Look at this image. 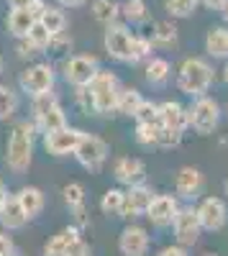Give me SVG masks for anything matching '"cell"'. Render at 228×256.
<instances>
[{"label": "cell", "mask_w": 228, "mask_h": 256, "mask_svg": "<svg viewBox=\"0 0 228 256\" xmlns=\"http://www.w3.org/2000/svg\"><path fill=\"white\" fill-rule=\"evenodd\" d=\"M34 136H36V123L20 120L13 126V131L6 141V164L13 174H26L31 159H34Z\"/></svg>", "instance_id": "6da1fadb"}, {"label": "cell", "mask_w": 228, "mask_h": 256, "mask_svg": "<svg viewBox=\"0 0 228 256\" xmlns=\"http://www.w3.org/2000/svg\"><path fill=\"white\" fill-rule=\"evenodd\" d=\"M88 98H90V108L98 116H113L118 113V92H120V84L118 77L108 70H98L95 77L90 80V84L85 88Z\"/></svg>", "instance_id": "7a4b0ae2"}, {"label": "cell", "mask_w": 228, "mask_h": 256, "mask_svg": "<svg viewBox=\"0 0 228 256\" xmlns=\"http://www.w3.org/2000/svg\"><path fill=\"white\" fill-rule=\"evenodd\" d=\"M216 80L213 67L205 59L200 56H188L180 64V72H177V88L180 92H184L188 98H200L210 90V84Z\"/></svg>", "instance_id": "3957f363"}, {"label": "cell", "mask_w": 228, "mask_h": 256, "mask_svg": "<svg viewBox=\"0 0 228 256\" xmlns=\"http://www.w3.org/2000/svg\"><path fill=\"white\" fill-rule=\"evenodd\" d=\"M218 123H220V105L208 95L195 98V102L190 105V128H195L200 136H210L218 128Z\"/></svg>", "instance_id": "277c9868"}, {"label": "cell", "mask_w": 228, "mask_h": 256, "mask_svg": "<svg viewBox=\"0 0 228 256\" xmlns=\"http://www.w3.org/2000/svg\"><path fill=\"white\" fill-rule=\"evenodd\" d=\"M18 84L28 98H36V95H44V92H52L54 90V67L49 62H38V64H31L20 72L18 77Z\"/></svg>", "instance_id": "5b68a950"}, {"label": "cell", "mask_w": 228, "mask_h": 256, "mask_svg": "<svg viewBox=\"0 0 228 256\" xmlns=\"http://www.w3.org/2000/svg\"><path fill=\"white\" fill-rule=\"evenodd\" d=\"M172 230H174V241L184 248H190L198 244L200 233H202V226H200V218H198V210L192 205L188 208H180L177 216L172 220Z\"/></svg>", "instance_id": "8992f818"}, {"label": "cell", "mask_w": 228, "mask_h": 256, "mask_svg": "<svg viewBox=\"0 0 228 256\" xmlns=\"http://www.w3.org/2000/svg\"><path fill=\"white\" fill-rule=\"evenodd\" d=\"M74 159L90 169V172H98V169L106 164L108 159V144L102 141L100 136H92V134H82L77 148H74Z\"/></svg>", "instance_id": "52a82bcc"}, {"label": "cell", "mask_w": 228, "mask_h": 256, "mask_svg": "<svg viewBox=\"0 0 228 256\" xmlns=\"http://www.w3.org/2000/svg\"><path fill=\"white\" fill-rule=\"evenodd\" d=\"M102 44H106V52L110 59L131 64V46H134V34L128 26H118L110 24L106 28V36H102Z\"/></svg>", "instance_id": "ba28073f"}, {"label": "cell", "mask_w": 228, "mask_h": 256, "mask_svg": "<svg viewBox=\"0 0 228 256\" xmlns=\"http://www.w3.org/2000/svg\"><path fill=\"white\" fill-rule=\"evenodd\" d=\"M98 70H100V64L92 54H74L64 62V70L62 72H64V80L72 88H88Z\"/></svg>", "instance_id": "9c48e42d"}, {"label": "cell", "mask_w": 228, "mask_h": 256, "mask_svg": "<svg viewBox=\"0 0 228 256\" xmlns=\"http://www.w3.org/2000/svg\"><path fill=\"white\" fill-rule=\"evenodd\" d=\"M82 134H85V131L72 128V126L56 128V131L44 134V148H46L52 156H70V154H74V148H77Z\"/></svg>", "instance_id": "30bf717a"}, {"label": "cell", "mask_w": 228, "mask_h": 256, "mask_svg": "<svg viewBox=\"0 0 228 256\" xmlns=\"http://www.w3.org/2000/svg\"><path fill=\"white\" fill-rule=\"evenodd\" d=\"M195 210H198L202 230H220L228 223V208L220 198H205Z\"/></svg>", "instance_id": "8fae6325"}, {"label": "cell", "mask_w": 228, "mask_h": 256, "mask_svg": "<svg viewBox=\"0 0 228 256\" xmlns=\"http://www.w3.org/2000/svg\"><path fill=\"white\" fill-rule=\"evenodd\" d=\"M152 190L144 187V184H134L126 190L123 195V210H120V218H141L146 216V210L152 205Z\"/></svg>", "instance_id": "7c38bea8"}, {"label": "cell", "mask_w": 228, "mask_h": 256, "mask_svg": "<svg viewBox=\"0 0 228 256\" xmlns=\"http://www.w3.org/2000/svg\"><path fill=\"white\" fill-rule=\"evenodd\" d=\"M177 210H180V202H177L174 195H154L152 198V205L146 210V218L156 228H167V226H172Z\"/></svg>", "instance_id": "4fadbf2b"}, {"label": "cell", "mask_w": 228, "mask_h": 256, "mask_svg": "<svg viewBox=\"0 0 228 256\" xmlns=\"http://www.w3.org/2000/svg\"><path fill=\"white\" fill-rule=\"evenodd\" d=\"M118 251L123 256H144L149 251V233L141 226H126L118 236Z\"/></svg>", "instance_id": "5bb4252c"}, {"label": "cell", "mask_w": 228, "mask_h": 256, "mask_svg": "<svg viewBox=\"0 0 228 256\" xmlns=\"http://www.w3.org/2000/svg\"><path fill=\"white\" fill-rule=\"evenodd\" d=\"M113 177L126 187L144 184V180H146V164L136 156H120L113 164Z\"/></svg>", "instance_id": "9a60e30c"}, {"label": "cell", "mask_w": 228, "mask_h": 256, "mask_svg": "<svg viewBox=\"0 0 228 256\" xmlns=\"http://www.w3.org/2000/svg\"><path fill=\"white\" fill-rule=\"evenodd\" d=\"M159 120L167 128L188 131L190 128V108H182L177 100H164V102H159Z\"/></svg>", "instance_id": "2e32d148"}, {"label": "cell", "mask_w": 228, "mask_h": 256, "mask_svg": "<svg viewBox=\"0 0 228 256\" xmlns=\"http://www.w3.org/2000/svg\"><path fill=\"white\" fill-rule=\"evenodd\" d=\"M174 190H177V195L180 198H198V192L202 190V174H200V169L195 166H182L177 177H174Z\"/></svg>", "instance_id": "e0dca14e"}, {"label": "cell", "mask_w": 228, "mask_h": 256, "mask_svg": "<svg viewBox=\"0 0 228 256\" xmlns=\"http://www.w3.org/2000/svg\"><path fill=\"white\" fill-rule=\"evenodd\" d=\"M28 223V218H26V212H24V208H20V202H18V198L16 195H8L6 198V202H3V208H0V226H3V230H20Z\"/></svg>", "instance_id": "ac0fdd59"}, {"label": "cell", "mask_w": 228, "mask_h": 256, "mask_svg": "<svg viewBox=\"0 0 228 256\" xmlns=\"http://www.w3.org/2000/svg\"><path fill=\"white\" fill-rule=\"evenodd\" d=\"M16 198H18V202H20V208H24V212H26L28 220L38 218L41 212H44L46 195H44L38 187H31V184H28V187H20V190L16 192Z\"/></svg>", "instance_id": "d6986e66"}, {"label": "cell", "mask_w": 228, "mask_h": 256, "mask_svg": "<svg viewBox=\"0 0 228 256\" xmlns=\"http://www.w3.org/2000/svg\"><path fill=\"white\" fill-rule=\"evenodd\" d=\"M34 123H36V128H38L41 134H49V131H56V128H64L67 126V113L59 105V100H56V102L49 105L46 110H41L34 118Z\"/></svg>", "instance_id": "ffe728a7"}, {"label": "cell", "mask_w": 228, "mask_h": 256, "mask_svg": "<svg viewBox=\"0 0 228 256\" xmlns=\"http://www.w3.org/2000/svg\"><path fill=\"white\" fill-rule=\"evenodd\" d=\"M36 16L28 10V8H10L8 18H6V28L10 31L13 38H24L28 34V28L34 26Z\"/></svg>", "instance_id": "44dd1931"}, {"label": "cell", "mask_w": 228, "mask_h": 256, "mask_svg": "<svg viewBox=\"0 0 228 256\" xmlns=\"http://www.w3.org/2000/svg\"><path fill=\"white\" fill-rule=\"evenodd\" d=\"M74 238H80V228L77 226H70L64 230H59L56 236H52L46 241L44 256H67V251H70V246H72Z\"/></svg>", "instance_id": "7402d4cb"}, {"label": "cell", "mask_w": 228, "mask_h": 256, "mask_svg": "<svg viewBox=\"0 0 228 256\" xmlns=\"http://www.w3.org/2000/svg\"><path fill=\"white\" fill-rule=\"evenodd\" d=\"M205 52L213 59H228V28L213 26L205 34Z\"/></svg>", "instance_id": "603a6c76"}, {"label": "cell", "mask_w": 228, "mask_h": 256, "mask_svg": "<svg viewBox=\"0 0 228 256\" xmlns=\"http://www.w3.org/2000/svg\"><path fill=\"white\" fill-rule=\"evenodd\" d=\"M38 20L44 24L54 36H64V31H67V13L62 10V6H44V10H41V16H38Z\"/></svg>", "instance_id": "cb8c5ba5"}, {"label": "cell", "mask_w": 228, "mask_h": 256, "mask_svg": "<svg viewBox=\"0 0 228 256\" xmlns=\"http://www.w3.org/2000/svg\"><path fill=\"white\" fill-rule=\"evenodd\" d=\"M90 13H92V18L98 20V24L110 26V24H116L118 16H120V6L116 3V0H92Z\"/></svg>", "instance_id": "d4e9b609"}, {"label": "cell", "mask_w": 228, "mask_h": 256, "mask_svg": "<svg viewBox=\"0 0 228 256\" xmlns=\"http://www.w3.org/2000/svg\"><path fill=\"white\" fill-rule=\"evenodd\" d=\"M170 74H172V67H170V62L162 59V56H152V59L146 62V70H144V77H146V82H149V84H156V88L167 82Z\"/></svg>", "instance_id": "484cf974"}, {"label": "cell", "mask_w": 228, "mask_h": 256, "mask_svg": "<svg viewBox=\"0 0 228 256\" xmlns=\"http://www.w3.org/2000/svg\"><path fill=\"white\" fill-rule=\"evenodd\" d=\"M149 38H152L154 46H164V49L174 46L177 44V28H174V24H170V20H156Z\"/></svg>", "instance_id": "4316f807"}, {"label": "cell", "mask_w": 228, "mask_h": 256, "mask_svg": "<svg viewBox=\"0 0 228 256\" xmlns=\"http://www.w3.org/2000/svg\"><path fill=\"white\" fill-rule=\"evenodd\" d=\"M120 16L128 20V24H144L149 18V6L146 0H123L120 3Z\"/></svg>", "instance_id": "83f0119b"}, {"label": "cell", "mask_w": 228, "mask_h": 256, "mask_svg": "<svg viewBox=\"0 0 228 256\" xmlns=\"http://www.w3.org/2000/svg\"><path fill=\"white\" fill-rule=\"evenodd\" d=\"M18 105H20V98L13 88L8 84H0V120H8L18 113Z\"/></svg>", "instance_id": "f1b7e54d"}, {"label": "cell", "mask_w": 228, "mask_h": 256, "mask_svg": "<svg viewBox=\"0 0 228 256\" xmlns=\"http://www.w3.org/2000/svg\"><path fill=\"white\" fill-rule=\"evenodd\" d=\"M26 38L31 41V44H34L38 52H46V49L52 46V41H54V34H52L44 24H41L38 18H36V20H34V26H31L28 34H26Z\"/></svg>", "instance_id": "f546056e"}, {"label": "cell", "mask_w": 228, "mask_h": 256, "mask_svg": "<svg viewBox=\"0 0 228 256\" xmlns=\"http://www.w3.org/2000/svg\"><path fill=\"white\" fill-rule=\"evenodd\" d=\"M141 102H144V98H141L138 90H134V88H123V90L118 92V113L134 118V113L138 110V105H141Z\"/></svg>", "instance_id": "4dcf8cb0"}, {"label": "cell", "mask_w": 228, "mask_h": 256, "mask_svg": "<svg viewBox=\"0 0 228 256\" xmlns=\"http://www.w3.org/2000/svg\"><path fill=\"white\" fill-rule=\"evenodd\" d=\"M123 195H126V192L118 190V187L108 190L106 195H102V200H100V210L106 212L108 218H110V216L120 218V210H123Z\"/></svg>", "instance_id": "1f68e13d"}, {"label": "cell", "mask_w": 228, "mask_h": 256, "mask_svg": "<svg viewBox=\"0 0 228 256\" xmlns=\"http://www.w3.org/2000/svg\"><path fill=\"white\" fill-rule=\"evenodd\" d=\"M159 128L162 126H156V123H136V144L146 146V148L156 146L159 144Z\"/></svg>", "instance_id": "d6a6232c"}, {"label": "cell", "mask_w": 228, "mask_h": 256, "mask_svg": "<svg viewBox=\"0 0 228 256\" xmlns=\"http://www.w3.org/2000/svg\"><path fill=\"white\" fill-rule=\"evenodd\" d=\"M154 52V44H152V38L149 36H144V34H134V46H131V64L136 62H144V59H149Z\"/></svg>", "instance_id": "836d02e7"}, {"label": "cell", "mask_w": 228, "mask_h": 256, "mask_svg": "<svg viewBox=\"0 0 228 256\" xmlns=\"http://www.w3.org/2000/svg\"><path fill=\"white\" fill-rule=\"evenodd\" d=\"M198 8V0H164V10L172 18H190Z\"/></svg>", "instance_id": "e575fe53"}, {"label": "cell", "mask_w": 228, "mask_h": 256, "mask_svg": "<svg viewBox=\"0 0 228 256\" xmlns=\"http://www.w3.org/2000/svg\"><path fill=\"white\" fill-rule=\"evenodd\" d=\"M62 195H64V202L70 205V210H80L85 205V187L80 182H70L64 190H62Z\"/></svg>", "instance_id": "d590c367"}, {"label": "cell", "mask_w": 228, "mask_h": 256, "mask_svg": "<svg viewBox=\"0 0 228 256\" xmlns=\"http://www.w3.org/2000/svg\"><path fill=\"white\" fill-rule=\"evenodd\" d=\"M134 118H136V123H156V126H162V120H159V102L144 100L138 105V110L134 113Z\"/></svg>", "instance_id": "8d00e7d4"}, {"label": "cell", "mask_w": 228, "mask_h": 256, "mask_svg": "<svg viewBox=\"0 0 228 256\" xmlns=\"http://www.w3.org/2000/svg\"><path fill=\"white\" fill-rule=\"evenodd\" d=\"M182 134L184 131H177V128H167V126H162L159 128V148H172L182 141Z\"/></svg>", "instance_id": "74e56055"}, {"label": "cell", "mask_w": 228, "mask_h": 256, "mask_svg": "<svg viewBox=\"0 0 228 256\" xmlns=\"http://www.w3.org/2000/svg\"><path fill=\"white\" fill-rule=\"evenodd\" d=\"M67 256H92V248H90V244L85 241V238H74L72 241V246H70V251H67Z\"/></svg>", "instance_id": "f35d334b"}, {"label": "cell", "mask_w": 228, "mask_h": 256, "mask_svg": "<svg viewBox=\"0 0 228 256\" xmlns=\"http://www.w3.org/2000/svg\"><path fill=\"white\" fill-rule=\"evenodd\" d=\"M16 52H18V56H20V59H31V56L41 54V52L31 44V41H28L26 36H24V38H18V49H16Z\"/></svg>", "instance_id": "ab89813d"}, {"label": "cell", "mask_w": 228, "mask_h": 256, "mask_svg": "<svg viewBox=\"0 0 228 256\" xmlns=\"http://www.w3.org/2000/svg\"><path fill=\"white\" fill-rule=\"evenodd\" d=\"M13 254H16V244L8 236V230H3L0 233V256H13Z\"/></svg>", "instance_id": "60d3db41"}, {"label": "cell", "mask_w": 228, "mask_h": 256, "mask_svg": "<svg viewBox=\"0 0 228 256\" xmlns=\"http://www.w3.org/2000/svg\"><path fill=\"white\" fill-rule=\"evenodd\" d=\"M156 256H188V248L180 246V244H174V246H164Z\"/></svg>", "instance_id": "b9f144b4"}, {"label": "cell", "mask_w": 228, "mask_h": 256, "mask_svg": "<svg viewBox=\"0 0 228 256\" xmlns=\"http://www.w3.org/2000/svg\"><path fill=\"white\" fill-rule=\"evenodd\" d=\"M198 3H202L208 10H223V6L228 3V0H198Z\"/></svg>", "instance_id": "7bdbcfd3"}, {"label": "cell", "mask_w": 228, "mask_h": 256, "mask_svg": "<svg viewBox=\"0 0 228 256\" xmlns=\"http://www.w3.org/2000/svg\"><path fill=\"white\" fill-rule=\"evenodd\" d=\"M88 0H56V6H62V8H82Z\"/></svg>", "instance_id": "ee69618b"}, {"label": "cell", "mask_w": 228, "mask_h": 256, "mask_svg": "<svg viewBox=\"0 0 228 256\" xmlns=\"http://www.w3.org/2000/svg\"><path fill=\"white\" fill-rule=\"evenodd\" d=\"M34 0H8V8H31Z\"/></svg>", "instance_id": "f6af8a7d"}, {"label": "cell", "mask_w": 228, "mask_h": 256, "mask_svg": "<svg viewBox=\"0 0 228 256\" xmlns=\"http://www.w3.org/2000/svg\"><path fill=\"white\" fill-rule=\"evenodd\" d=\"M10 195V192H8V187L3 184V182H0V208H3V202H6V198Z\"/></svg>", "instance_id": "bcb514c9"}, {"label": "cell", "mask_w": 228, "mask_h": 256, "mask_svg": "<svg viewBox=\"0 0 228 256\" xmlns=\"http://www.w3.org/2000/svg\"><path fill=\"white\" fill-rule=\"evenodd\" d=\"M220 13H223V20H226V26H228V3L223 6V10H220Z\"/></svg>", "instance_id": "7dc6e473"}, {"label": "cell", "mask_w": 228, "mask_h": 256, "mask_svg": "<svg viewBox=\"0 0 228 256\" xmlns=\"http://www.w3.org/2000/svg\"><path fill=\"white\" fill-rule=\"evenodd\" d=\"M223 80H226V84H228V64L223 67Z\"/></svg>", "instance_id": "c3c4849f"}, {"label": "cell", "mask_w": 228, "mask_h": 256, "mask_svg": "<svg viewBox=\"0 0 228 256\" xmlns=\"http://www.w3.org/2000/svg\"><path fill=\"white\" fill-rule=\"evenodd\" d=\"M223 192H226V198H228V180L223 182Z\"/></svg>", "instance_id": "681fc988"}, {"label": "cell", "mask_w": 228, "mask_h": 256, "mask_svg": "<svg viewBox=\"0 0 228 256\" xmlns=\"http://www.w3.org/2000/svg\"><path fill=\"white\" fill-rule=\"evenodd\" d=\"M0 74H3V56H0Z\"/></svg>", "instance_id": "f907efd6"}, {"label": "cell", "mask_w": 228, "mask_h": 256, "mask_svg": "<svg viewBox=\"0 0 228 256\" xmlns=\"http://www.w3.org/2000/svg\"><path fill=\"white\" fill-rule=\"evenodd\" d=\"M226 116H228V102H226Z\"/></svg>", "instance_id": "816d5d0a"}, {"label": "cell", "mask_w": 228, "mask_h": 256, "mask_svg": "<svg viewBox=\"0 0 228 256\" xmlns=\"http://www.w3.org/2000/svg\"><path fill=\"white\" fill-rule=\"evenodd\" d=\"M205 256H216V254H205Z\"/></svg>", "instance_id": "f5cc1de1"}]
</instances>
